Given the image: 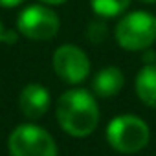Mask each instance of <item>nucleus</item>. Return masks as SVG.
<instances>
[{"mask_svg":"<svg viewBox=\"0 0 156 156\" xmlns=\"http://www.w3.org/2000/svg\"><path fill=\"white\" fill-rule=\"evenodd\" d=\"M57 119L59 125L75 138L92 134L99 121V108L94 96L81 88L64 92L57 101Z\"/></svg>","mask_w":156,"mask_h":156,"instance_id":"obj_1","label":"nucleus"},{"mask_svg":"<svg viewBox=\"0 0 156 156\" xmlns=\"http://www.w3.org/2000/svg\"><path fill=\"white\" fill-rule=\"evenodd\" d=\"M107 140L116 151L132 154L149 143V127L138 116H118L107 127Z\"/></svg>","mask_w":156,"mask_h":156,"instance_id":"obj_2","label":"nucleus"},{"mask_svg":"<svg viewBox=\"0 0 156 156\" xmlns=\"http://www.w3.org/2000/svg\"><path fill=\"white\" fill-rule=\"evenodd\" d=\"M116 39L121 48L140 51L156 41V17L145 11L129 13L116 26Z\"/></svg>","mask_w":156,"mask_h":156,"instance_id":"obj_3","label":"nucleus"},{"mask_svg":"<svg viewBox=\"0 0 156 156\" xmlns=\"http://www.w3.org/2000/svg\"><path fill=\"white\" fill-rule=\"evenodd\" d=\"M11 156H57V145L50 132L37 125H20L9 136Z\"/></svg>","mask_w":156,"mask_h":156,"instance_id":"obj_4","label":"nucleus"},{"mask_svg":"<svg viewBox=\"0 0 156 156\" xmlns=\"http://www.w3.org/2000/svg\"><path fill=\"white\" fill-rule=\"evenodd\" d=\"M19 31L31 41H48L59 31V17L46 6H28L17 20Z\"/></svg>","mask_w":156,"mask_h":156,"instance_id":"obj_5","label":"nucleus"},{"mask_svg":"<svg viewBox=\"0 0 156 156\" xmlns=\"http://www.w3.org/2000/svg\"><path fill=\"white\" fill-rule=\"evenodd\" d=\"M53 70L62 81L77 85L90 73V61L81 48L64 44L53 53Z\"/></svg>","mask_w":156,"mask_h":156,"instance_id":"obj_6","label":"nucleus"},{"mask_svg":"<svg viewBox=\"0 0 156 156\" xmlns=\"http://www.w3.org/2000/svg\"><path fill=\"white\" fill-rule=\"evenodd\" d=\"M19 105H20V110L28 118L37 119V118L44 116L50 108V92L42 85L31 83V85L24 87V90L20 92Z\"/></svg>","mask_w":156,"mask_h":156,"instance_id":"obj_7","label":"nucleus"},{"mask_svg":"<svg viewBox=\"0 0 156 156\" xmlns=\"http://www.w3.org/2000/svg\"><path fill=\"white\" fill-rule=\"evenodd\" d=\"M123 73L116 66H107L99 70L94 77V92L101 98H112L123 88Z\"/></svg>","mask_w":156,"mask_h":156,"instance_id":"obj_8","label":"nucleus"},{"mask_svg":"<svg viewBox=\"0 0 156 156\" xmlns=\"http://www.w3.org/2000/svg\"><path fill=\"white\" fill-rule=\"evenodd\" d=\"M136 94L145 105L156 108V64H147L138 72Z\"/></svg>","mask_w":156,"mask_h":156,"instance_id":"obj_9","label":"nucleus"},{"mask_svg":"<svg viewBox=\"0 0 156 156\" xmlns=\"http://www.w3.org/2000/svg\"><path fill=\"white\" fill-rule=\"evenodd\" d=\"M130 4V0H90L94 13L99 17H118L121 15Z\"/></svg>","mask_w":156,"mask_h":156,"instance_id":"obj_10","label":"nucleus"},{"mask_svg":"<svg viewBox=\"0 0 156 156\" xmlns=\"http://www.w3.org/2000/svg\"><path fill=\"white\" fill-rule=\"evenodd\" d=\"M24 0H0V8H15L20 6Z\"/></svg>","mask_w":156,"mask_h":156,"instance_id":"obj_11","label":"nucleus"},{"mask_svg":"<svg viewBox=\"0 0 156 156\" xmlns=\"http://www.w3.org/2000/svg\"><path fill=\"white\" fill-rule=\"evenodd\" d=\"M41 2H44L48 6H59V4H64L66 0H41Z\"/></svg>","mask_w":156,"mask_h":156,"instance_id":"obj_12","label":"nucleus"},{"mask_svg":"<svg viewBox=\"0 0 156 156\" xmlns=\"http://www.w3.org/2000/svg\"><path fill=\"white\" fill-rule=\"evenodd\" d=\"M4 35H6V31H4V26H2V22H0V42L4 41Z\"/></svg>","mask_w":156,"mask_h":156,"instance_id":"obj_13","label":"nucleus"},{"mask_svg":"<svg viewBox=\"0 0 156 156\" xmlns=\"http://www.w3.org/2000/svg\"><path fill=\"white\" fill-rule=\"evenodd\" d=\"M143 2H147V4H154L156 0H143Z\"/></svg>","mask_w":156,"mask_h":156,"instance_id":"obj_14","label":"nucleus"}]
</instances>
